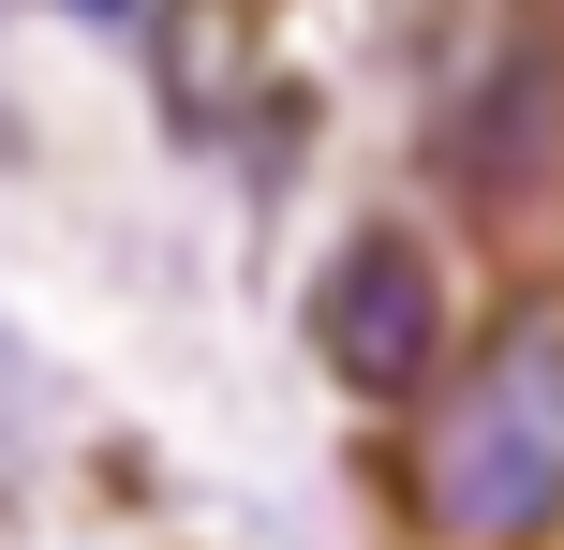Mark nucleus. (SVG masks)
Listing matches in <instances>:
<instances>
[{
	"mask_svg": "<svg viewBox=\"0 0 564 550\" xmlns=\"http://www.w3.org/2000/svg\"><path fill=\"white\" fill-rule=\"evenodd\" d=\"M401 432V506L446 550H535L564 536V327L506 313L490 343H460L416 387Z\"/></svg>",
	"mask_w": 564,
	"mask_h": 550,
	"instance_id": "nucleus-1",
	"label": "nucleus"
},
{
	"mask_svg": "<svg viewBox=\"0 0 564 550\" xmlns=\"http://www.w3.org/2000/svg\"><path fill=\"white\" fill-rule=\"evenodd\" d=\"M431 179H446V208H476V224H535L564 194V15L550 0H506V15L476 30V60H460L446 105H431Z\"/></svg>",
	"mask_w": 564,
	"mask_h": 550,
	"instance_id": "nucleus-2",
	"label": "nucleus"
},
{
	"mask_svg": "<svg viewBox=\"0 0 564 550\" xmlns=\"http://www.w3.org/2000/svg\"><path fill=\"white\" fill-rule=\"evenodd\" d=\"M312 357H327L357 402H416L431 373L460 357V298H446V254L416 224H357L327 268H312Z\"/></svg>",
	"mask_w": 564,
	"mask_h": 550,
	"instance_id": "nucleus-3",
	"label": "nucleus"
},
{
	"mask_svg": "<svg viewBox=\"0 0 564 550\" xmlns=\"http://www.w3.org/2000/svg\"><path fill=\"white\" fill-rule=\"evenodd\" d=\"M149 60H164V119L224 134L253 89V0H149Z\"/></svg>",
	"mask_w": 564,
	"mask_h": 550,
	"instance_id": "nucleus-4",
	"label": "nucleus"
},
{
	"mask_svg": "<svg viewBox=\"0 0 564 550\" xmlns=\"http://www.w3.org/2000/svg\"><path fill=\"white\" fill-rule=\"evenodd\" d=\"M89 15H105V0H89Z\"/></svg>",
	"mask_w": 564,
	"mask_h": 550,
	"instance_id": "nucleus-5",
	"label": "nucleus"
}]
</instances>
